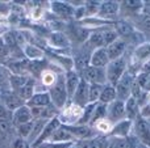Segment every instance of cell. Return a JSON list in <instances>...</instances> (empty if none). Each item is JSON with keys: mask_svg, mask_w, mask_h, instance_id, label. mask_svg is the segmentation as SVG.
<instances>
[{"mask_svg": "<svg viewBox=\"0 0 150 148\" xmlns=\"http://www.w3.org/2000/svg\"><path fill=\"white\" fill-rule=\"evenodd\" d=\"M3 7H4V5H3L1 3H0V12H1V8H3Z\"/></svg>", "mask_w": 150, "mask_h": 148, "instance_id": "816d5d0a", "label": "cell"}, {"mask_svg": "<svg viewBox=\"0 0 150 148\" xmlns=\"http://www.w3.org/2000/svg\"><path fill=\"white\" fill-rule=\"evenodd\" d=\"M32 128H33V121L28 122V123H23V125L15 126V133H16V135H17V138L28 140L29 135H30V133H32Z\"/></svg>", "mask_w": 150, "mask_h": 148, "instance_id": "836d02e7", "label": "cell"}, {"mask_svg": "<svg viewBox=\"0 0 150 148\" xmlns=\"http://www.w3.org/2000/svg\"><path fill=\"white\" fill-rule=\"evenodd\" d=\"M127 46H128V43L121 38H117L113 43L107 46L105 49H107V54H108L109 60L112 62V60H116V59H119V58L124 57V52H125V50H127Z\"/></svg>", "mask_w": 150, "mask_h": 148, "instance_id": "e0dca14e", "label": "cell"}, {"mask_svg": "<svg viewBox=\"0 0 150 148\" xmlns=\"http://www.w3.org/2000/svg\"><path fill=\"white\" fill-rule=\"evenodd\" d=\"M140 73H145V75H149L150 73V60H148L146 63H144L140 67Z\"/></svg>", "mask_w": 150, "mask_h": 148, "instance_id": "bcb514c9", "label": "cell"}, {"mask_svg": "<svg viewBox=\"0 0 150 148\" xmlns=\"http://www.w3.org/2000/svg\"><path fill=\"white\" fill-rule=\"evenodd\" d=\"M36 148H47V147H46V144L44 143V144H41V146H38V147H36Z\"/></svg>", "mask_w": 150, "mask_h": 148, "instance_id": "f907efd6", "label": "cell"}, {"mask_svg": "<svg viewBox=\"0 0 150 148\" xmlns=\"http://www.w3.org/2000/svg\"><path fill=\"white\" fill-rule=\"evenodd\" d=\"M5 33H7V29H5L4 26L0 24V37H3V34H5Z\"/></svg>", "mask_w": 150, "mask_h": 148, "instance_id": "7dc6e473", "label": "cell"}, {"mask_svg": "<svg viewBox=\"0 0 150 148\" xmlns=\"http://www.w3.org/2000/svg\"><path fill=\"white\" fill-rule=\"evenodd\" d=\"M101 1H86L84 3V9H86V17L87 16H95L99 13V8H100Z\"/></svg>", "mask_w": 150, "mask_h": 148, "instance_id": "f35d334b", "label": "cell"}, {"mask_svg": "<svg viewBox=\"0 0 150 148\" xmlns=\"http://www.w3.org/2000/svg\"><path fill=\"white\" fill-rule=\"evenodd\" d=\"M103 31V39H104V47L109 46L111 43H113L115 41H116L117 38H119V36H117V33L113 30V29H104Z\"/></svg>", "mask_w": 150, "mask_h": 148, "instance_id": "74e56055", "label": "cell"}, {"mask_svg": "<svg viewBox=\"0 0 150 148\" xmlns=\"http://www.w3.org/2000/svg\"><path fill=\"white\" fill-rule=\"evenodd\" d=\"M9 73L4 67L0 64V89H11L9 88Z\"/></svg>", "mask_w": 150, "mask_h": 148, "instance_id": "60d3db41", "label": "cell"}, {"mask_svg": "<svg viewBox=\"0 0 150 148\" xmlns=\"http://www.w3.org/2000/svg\"><path fill=\"white\" fill-rule=\"evenodd\" d=\"M29 77L25 75H11L9 76V88L12 91H18L28 83Z\"/></svg>", "mask_w": 150, "mask_h": 148, "instance_id": "d6a6232c", "label": "cell"}, {"mask_svg": "<svg viewBox=\"0 0 150 148\" xmlns=\"http://www.w3.org/2000/svg\"><path fill=\"white\" fill-rule=\"evenodd\" d=\"M88 92H90V84H88L87 81H84V80L80 79V83H79V85H78L75 93L73 94V97H71V101H73L78 108L83 109L86 105L90 104V100H88Z\"/></svg>", "mask_w": 150, "mask_h": 148, "instance_id": "7c38bea8", "label": "cell"}, {"mask_svg": "<svg viewBox=\"0 0 150 148\" xmlns=\"http://www.w3.org/2000/svg\"><path fill=\"white\" fill-rule=\"evenodd\" d=\"M132 134L137 138L138 143L150 147V121L138 115L133 121Z\"/></svg>", "mask_w": 150, "mask_h": 148, "instance_id": "3957f363", "label": "cell"}, {"mask_svg": "<svg viewBox=\"0 0 150 148\" xmlns=\"http://www.w3.org/2000/svg\"><path fill=\"white\" fill-rule=\"evenodd\" d=\"M29 148H30V147H29Z\"/></svg>", "mask_w": 150, "mask_h": 148, "instance_id": "11a10c76", "label": "cell"}, {"mask_svg": "<svg viewBox=\"0 0 150 148\" xmlns=\"http://www.w3.org/2000/svg\"><path fill=\"white\" fill-rule=\"evenodd\" d=\"M138 140L133 134L125 138H109V148H137Z\"/></svg>", "mask_w": 150, "mask_h": 148, "instance_id": "ac0fdd59", "label": "cell"}, {"mask_svg": "<svg viewBox=\"0 0 150 148\" xmlns=\"http://www.w3.org/2000/svg\"><path fill=\"white\" fill-rule=\"evenodd\" d=\"M129 21L133 24V26H134L136 29L141 30V33L146 34V36H150V15L141 12L140 15L129 18Z\"/></svg>", "mask_w": 150, "mask_h": 148, "instance_id": "44dd1931", "label": "cell"}, {"mask_svg": "<svg viewBox=\"0 0 150 148\" xmlns=\"http://www.w3.org/2000/svg\"><path fill=\"white\" fill-rule=\"evenodd\" d=\"M127 70H128L127 59L124 57L109 62V64L105 67L107 84H111V85L115 87L117 84V81L122 77V75L127 72Z\"/></svg>", "mask_w": 150, "mask_h": 148, "instance_id": "7a4b0ae2", "label": "cell"}, {"mask_svg": "<svg viewBox=\"0 0 150 148\" xmlns=\"http://www.w3.org/2000/svg\"><path fill=\"white\" fill-rule=\"evenodd\" d=\"M132 126H133V122L129 119L120 121V122L115 123L112 126L109 135L112 138H125V136L132 134Z\"/></svg>", "mask_w": 150, "mask_h": 148, "instance_id": "2e32d148", "label": "cell"}, {"mask_svg": "<svg viewBox=\"0 0 150 148\" xmlns=\"http://www.w3.org/2000/svg\"><path fill=\"white\" fill-rule=\"evenodd\" d=\"M109 62L111 60L108 58L105 47H100V49H96L92 51L90 66H93V67H98V68H105L109 64Z\"/></svg>", "mask_w": 150, "mask_h": 148, "instance_id": "d6986e66", "label": "cell"}, {"mask_svg": "<svg viewBox=\"0 0 150 148\" xmlns=\"http://www.w3.org/2000/svg\"><path fill=\"white\" fill-rule=\"evenodd\" d=\"M0 93H1V89H0Z\"/></svg>", "mask_w": 150, "mask_h": 148, "instance_id": "db71d44e", "label": "cell"}, {"mask_svg": "<svg viewBox=\"0 0 150 148\" xmlns=\"http://www.w3.org/2000/svg\"><path fill=\"white\" fill-rule=\"evenodd\" d=\"M142 9H144V1H137V0L120 1V12H127L125 15H128L129 18L140 15Z\"/></svg>", "mask_w": 150, "mask_h": 148, "instance_id": "ffe728a7", "label": "cell"}, {"mask_svg": "<svg viewBox=\"0 0 150 148\" xmlns=\"http://www.w3.org/2000/svg\"><path fill=\"white\" fill-rule=\"evenodd\" d=\"M33 121V115H32V112H30V108L28 105H23L21 108H18L17 110L12 113V122L13 126H18V125H23V123H28V122H32Z\"/></svg>", "mask_w": 150, "mask_h": 148, "instance_id": "9a60e30c", "label": "cell"}, {"mask_svg": "<svg viewBox=\"0 0 150 148\" xmlns=\"http://www.w3.org/2000/svg\"><path fill=\"white\" fill-rule=\"evenodd\" d=\"M137 148H150V147H148V146H144V144H138V147Z\"/></svg>", "mask_w": 150, "mask_h": 148, "instance_id": "681fc988", "label": "cell"}, {"mask_svg": "<svg viewBox=\"0 0 150 148\" xmlns=\"http://www.w3.org/2000/svg\"><path fill=\"white\" fill-rule=\"evenodd\" d=\"M11 148H29V144L25 139L16 138L11 142Z\"/></svg>", "mask_w": 150, "mask_h": 148, "instance_id": "b9f144b4", "label": "cell"}, {"mask_svg": "<svg viewBox=\"0 0 150 148\" xmlns=\"http://www.w3.org/2000/svg\"><path fill=\"white\" fill-rule=\"evenodd\" d=\"M50 142H53V143H70V142H76V140H75L74 136L70 134V131L66 128V126L62 123V125L57 128V131L53 134Z\"/></svg>", "mask_w": 150, "mask_h": 148, "instance_id": "cb8c5ba5", "label": "cell"}, {"mask_svg": "<svg viewBox=\"0 0 150 148\" xmlns=\"http://www.w3.org/2000/svg\"><path fill=\"white\" fill-rule=\"evenodd\" d=\"M133 55H134L136 62L141 63V66L150 60V42H145V43H141L140 46H137Z\"/></svg>", "mask_w": 150, "mask_h": 148, "instance_id": "4316f807", "label": "cell"}, {"mask_svg": "<svg viewBox=\"0 0 150 148\" xmlns=\"http://www.w3.org/2000/svg\"><path fill=\"white\" fill-rule=\"evenodd\" d=\"M29 108H44V106H50L52 100H50L49 92H36L32 96V98L26 102Z\"/></svg>", "mask_w": 150, "mask_h": 148, "instance_id": "7402d4cb", "label": "cell"}, {"mask_svg": "<svg viewBox=\"0 0 150 148\" xmlns=\"http://www.w3.org/2000/svg\"><path fill=\"white\" fill-rule=\"evenodd\" d=\"M47 92H49L52 104L54 105L58 110L63 109L69 100L67 89H66V84H65V75H58L55 81L50 85Z\"/></svg>", "mask_w": 150, "mask_h": 148, "instance_id": "6da1fadb", "label": "cell"}, {"mask_svg": "<svg viewBox=\"0 0 150 148\" xmlns=\"http://www.w3.org/2000/svg\"><path fill=\"white\" fill-rule=\"evenodd\" d=\"M113 30L117 33L119 38L124 39L127 42V39H132L137 37V31H136V28L133 26V24L130 22L129 20H117L115 21L113 25Z\"/></svg>", "mask_w": 150, "mask_h": 148, "instance_id": "30bf717a", "label": "cell"}, {"mask_svg": "<svg viewBox=\"0 0 150 148\" xmlns=\"http://www.w3.org/2000/svg\"><path fill=\"white\" fill-rule=\"evenodd\" d=\"M136 81L140 84V87L142 88L144 92L150 93V73L149 75H145V73H138V75L136 76Z\"/></svg>", "mask_w": 150, "mask_h": 148, "instance_id": "8d00e7d4", "label": "cell"}, {"mask_svg": "<svg viewBox=\"0 0 150 148\" xmlns=\"http://www.w3.org/2000/svg\"><path fill=\"white\" fill-rule=\"evenodd\" d=\"M127 119L125 115V101L121 100H115L113 102H111L109 105H107V117L105 121L111 123H117L120 121Z\"/></svg>", "mask_w": 150, "mask_h": 148, "instance_id": "8992f818", "label": "cell"}, {"mask_svg": "<svg viewBox=\"0 0 150 148\" xmlns=\"http://www.w3.org/2000/svg\"><path fill=\"white\" fill-rule=\"evenodd\" d=\"M47 121L49 119H33V128H32V133H30V135H29L28 140H26L29 146H32V144L38 139V136L41 135V133H42V130H44L45 125L47 123Z\"/></svg>", "mask_w": 150, "mask_h": 148, "instance_id": "f1b7e54d", "label": "cell"}, {"mask_svg": "<svg viewBox=\"0 0 150 148\" xmlns=\"http://www.w3.org/2000/svg\"><path fill=\"white\" fill-rule=\"evenodd\" d=\"M79 83H80V75L76 71L69 70L65 75V84H66V89H67L69 98L73 97V94L75 93V91H76Z\"/></svg>", "mask_w": 150, "mask_h": 148, "instance_id": "603a6c76", "label": "cell"}, {"mask_svg": "<svg viewBox=\"0 0 150 148\" xmlns=\"http://www.w3.org/2000/svg\"><path fill=\"white\" fill-rule=\"evenodd\" d=\"M115 100H117V94H116L115 87L111 85V84H105V85L103 87V89H101L99 102L104 104V105H109L111 102H113Z\"/></svg>", "mask_w": 150, "mask_h": 148, "instance_id": "484cf974", "label": "cell"}, {"mask_svg": "<svg viewBox=\"0 0 150 148\" xmlns=\"http://www.w3.org/2000/svg\"><path fill=\"white\" fill-rule=\"evenodd\" d=\"M9 57H11L9 49H8L7 43L4 42L3 37H0V64H3V63L7 62V60L9 59Z\"/></svg>", "mask_w": 150, "mask_h": 148, "instance_id": "ab89813d", "label": "cell"}, {"mask_svg": "<svg viewBox=\"0 0 150 148\" xmlns=\"http://www.w3.org/2000/svg\"><path fill=\"white\" fill-rule=\"evenodd\" d=\"M49 43L58 49H65V47L70 46V39H69L67 34L61 33V31H53L49 36Z\"/></svg>", "mask_w": 150, "mask_h": 148, "instance_id": "d4e9b609", "label": "cell"}, {"mask_svg": "<svg viewBox=\"0 0 150 148\" xmlns=\"http://www.w3.org/2000/svg\"><path fill=\"white\" fill-rule=\"evenodd\" d=\"M140 115H141L142 118H145V119L150 121V101H149L146 105H144V106L141 108V110H140Z\"/></svg>", "mask_w": 150, "mask_h": 148, "instance_id": "ee69618b", "label": "cell"}, {"mask_svg": "<svg viewBox=\"0 0 150 148\" xmlns=\"http://www.w3.org/2000/svg\"><path fill=\"white\" fill-rule=\"evenodd\" d=\"M0 101L7 106V109L11 113H13L15 110H17L18 108H21L23 105H25V102L17 96L15 91L12 89H3L0 93Z\"/></svg>", "mask_w": 150, "mask_h": 148, "instance_id": "8fae6325", "label": "cell"}, {"mask_svg": "<svg viewBox=\"0 0 150 148\" xmlns=\"http://www.w3.org/2000/svg\"><path fill=\"white\" fill-rule=\"evenodd\" d=\"M103 87L104 85H100V84H90V92H88L90 104H96V102H99Z\"/></svg>", "mask_w": 150, "mask_h": 148, "instance_id": "e575fe53", "label": "cell"}, {"mask_svg": "<svg viewBox=\"0 0 150 148\" xmlns=\"http://www.w3.org/2000/svg\"><path fill=\"white\" fill-rule=\"evenodd\" d=\"M0 119H12V113L7 109V106L1 101H0Z\"/></svg>", "mask_w": 150, "mask_h": 148, "instance_id": "7bdbcfd3", "label": "cell"}, {"mask_svg": "<svg viewBox=\"0 0 150 148\" xmlns=\"http://www.w3.org/2000/svg\"><path fill=\"white\" fill-rule=\"evenodd\" d=\"M105 117H107V105L98 102L95 106V110H93V113H92V117H91L90 126L93 127V126L98 125L100 121L105 119Z\"/></svg>", "mask_w": 150, "mask_h": 148, "instance_id": "4dcf8cb0", "label": "cell"}, {"mask_svg": "<svg viewBox=\"0 0 150 148\" xmlns=\"http://www.w3.org/2000/svg\"><path fill=\"white\" fill-rule=\"evenodd\" d=\"M93 49L88 43H83V46L80 49H78V51L74 55V67L75 71L78 73H80L86 67L90 66L91 55H92Z\"/></svg>", "mask_w": 150, "mask_h": 148, "instance_id": "52a82bcc", "label": "cell"}, {"mask_svg": "<svg viewBox=\"0 0 150 148\" xmlns=\"http://www.w3.org/2000/svg\"><path fill=\"white\" fill-rule=\"evenodd\" d=\"M52 10L57 16L62 18H71L74 17L75 8L73 4H70L69 1H52L50 3Z\"/></svg>", "mask_w": 150, "mask_h": 148, "instance_id": "5bb4252c", "label": "cell"}, {"mask_svg": "<svg viewBox=\"0 0 150 148\" xmlns=\"http://www.w3.org/2000/svg\"><path fill=\"white\" fill-rule=\"evenodd\" d=\"M69 148H79V146H78V142H75V143H73V144H71V146L69 147Z\"/></svg>", "mask_w": 150, "mask_h": 148, "instance_id": "c3c4849f", "label": "cell"}, {"mask_svg": "<svg viewBox=\"0 0 150 148\" xmlns=\"http://www.w3.org/2000/svg\"><path fill=\"white\" fill-rule=\"evenodd\" d=\"M148 15H150V8H149V12H148Z\"/></svg>", "mask_w": 150, "mask_h": 148, "instance_id": "f5cc1de1", "label": "cell"}, {"mask_svg": "<svg viewBox=\"0 0 150 148\" xmlns=\"http://www.w3.org/2000/svg\"><path fill=\"white\" fill-rule=\"evenodd\" d=\"M87 43L92 47L93 50L104 47V39H103V31L101 30H95L90 34Z\"/></svg>", "mask_w": 150, "mask_h": 148, "instance_id": "1f68e13d", "label": "cell"}, {"mask_svg": "<svg viewBox=\"0 0 150 148\" xmlns=\"http://www.w3.org/2000/svg\"><path fill=\"white\" fill-rule=\"evenodd\" d=\"M140 110H141V108L138 106L137 101L133 97H129L125 101V115H127V119L133 122L140 115Z\"/></svg>", "mask_w": 150, "mask_h": 148, "instance_id": "83f0119b", "label": "cell"}, {"mask_svg": "<svg viewBox=\"0 0 150 148\" xmlns=\"http://www.w3.org/2000/svg\"><path fill=\"white\" fill-rule=\"evenodd\" d=\"M66 128L70 131V134L74 136L75 140H88V139H93L98 133L93 127H91L90 125H65Z\"/></svg>", "mask_w": 150, "mask_h": 148, "instance_id": "ba28073f", "label": "cell"}, {"mask_svg": "<svg viewBox=\"0 0 150 148\" xmlns=\"http://www.w3.org/2000/svg\"><path fill=\"white\" fill-rule=\"evenodd\" d=\"M61 125H62V122H61V119H59L58 117L49 119V121H47V123L45 125V127H44V130H42L41 135L38 136V139H37V140L34 142V143L32 144L30 147H32V148H36V147L41 146V144L50 142V139H52L53 134L57 131V128L59 127Z\"/></svg>", "mask_w": 150, "mask_h": 148, "instance_id": "9c48e42d", "label": "cell"}, {"mask_svg": "<svg viewBox=\"0 0 150 148\" xmlns=\"http://www.w3.org/2000/svg\"><path fill=\"white\" fill-rule=\"evenodd\" d=\"M79 75L80 79L87 81L88 84H100V85H105L107 84L105 68H98L93 67V66H88Z\"/></svg>", "mask_w": 150, "mask_h": 148, "instance_id": "277c9868", "label": "cell"}, {"mask_svg": "<svg viewBox=\"0 0 150 148\" xmlns=\"http://www.w3.org/2000/svg\"><path fill=\"white\" fill-rule=\"evenodd\" d=\"M24 52H25L26 57L33 60H38L40 58H42V55H44V51H42L41 49H38L36 45H28V46L24 49Z\"/></svg>", "mask_w": 150, "mask_h": 148, "instance_id": "d590c367", "label": "cell"}, {"mask_svg": "<svg viewBox=\"0 0 150 148\" xmlns=\"http://www.w3.org/2000/svg\"><path fill=\"white\" fill-rule=\"evenodd\" d=\"M73 143H75V142H70V143H53V142H47L45 144H46L47 148H69Z\"/></svg>", "mask_w": 150, "mask_h": 148, "instance_id": "f6af8a7d", "label": "cell"}, {"mask_svg": "<svg viewBox=\"0 0 150 148\" xmlns=\"http://www.w3.org/2000/svg\"><path fill=\"white\" fill-rule=\"evenodd\" d=\"M15 92L17 93V96L26 104V102L32 98V96L34 94V80L32 77H29L28 83H26L23 88H20L18 91H15Z\"/></svg>", "mask_w": 150, "mask_h": 148, "instance_id": "f546056e", "label": "cell"}, {"mask_svg": "<svg viewBox=\"0 0 150 148\" xmlns=\"http://www.w3.org/2000/svg\"><path fill=\"white\" fill-rule=\"evenodd\" d=\"M120 13V1H101L98 16L104 20H115Z\"/></svg>", "mask_w": 150, "mask_h": 148, "instance_id": "4fadbf2b", "label": "cell"}, {"mask_svg": "<svg viewBox=\"0 0 150 148\" xmlns=\"http://www.w3.org/2000/svg\"><path fill=\"white\" fill-rule=\"evenodd\" d=\"M136 80V76L130 72L129 70H127V72L122 75V77L117 81V84L115 85L116 89V94H117V100H121V101H127L130 97V89L132 85Z\"/></svg>", "mask_w": 150, "mask_h": 148, "instance_id": "5b68a950", "label": "cell"}]
</instances>
